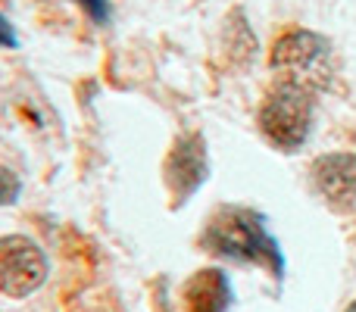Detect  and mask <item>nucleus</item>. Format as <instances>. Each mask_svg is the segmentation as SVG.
Masks as SVG:
<instances>
[{"mask_svg":"<svg viewBox=\"0 0 356 312\" xmlns=\"http://www.w3.org/2000/svg\"><path fill=\"white\" fill-rule=\"evenodd\" d=\"M203 247L216 256L234 259V263H257L272 269V275L282 278L284 256L282 247L266 228V215L247 206H225L207 222L203 228Z\"/></svg>","mask_w":356,"mask_h":312,"instance_id":"1","label":"nucleus"},{"mask_svg":"<svg viewBox=\"0 0 356 312\" xmlns=\"http://www.w3.org/2000/svg\"><path fill=\"white\" fill-rule=\"evenodd\" d=\"M269 66L275 72V81L309 88V91H325L332 88L338 60L328 38L316 35L309 28H291L272 44Z\"/></svg>","mask_w":356,"mask_h":312,"instance_id":"2","label":"nucleus"},{"mask_svg":"<svg viewBox=\"0 0 356 312\" xmlns=\"http://www.w3.org/2000/svg\"><path fill=\"white\" fill-rule=\"evenodd\" d=\"M313 104L316 94L309 88L275 81L259 106V131L278 150H300L313 129Z\"/></svg>","mask_w":356,"mask_h":312,"instance_id":"3","label":"nucleus"},{"mask_svg":"<svg viewBox=\"0 0 356 312\" xmlns=\"http://www.w3.org/2000/svg\"><path fill=\"white\" fill-rule=\"evenodd\" d=\"M209 175V156H207V141L200 131H184L172 141L163 163V178L169 188V200L172 209L184 206V200L200 190V184Z\"/></svg>","mask_w":356,"mask_h":312,"instance_id":"4","label":"nucleus"},{"mask_svg":"<svg viewBox=\"0 0 356 312\" xmlns=\"http://www.w3.org/2000/svg\"><path fill=\"white\" fill-rule=\"evenodd\" d=\"M47 281V256L35 240L22 234L0 238V294L29 297Z\"/></svg>","mask_w":356,"mask_h":312,"instance_id":"5","label":"nucleus"},{"mask_svg":"<svg viewBox=\"0 0 356 312\" xmlns=\"http://www.w3.org/2000/svg\"><path fill=\"white\" fill-rule=\"evenodd\" d=\"M313 184L334 209L356 206V154H325L313 163Z\"/></svg>","mask_w":356,"mask_h":312,"instance_id":"6","label":"nucleus"},{"mask_svg":"<svg viewBox=\"0 0 356 312\" xmlns=\"http://www.w3.org/2000/svg\"><path fill=\"white\" fill-rule=\"evenodd\" d=\"M188 312H225L232 306V284L222 269H200L184 284Z\"/></svg>","mask_w":356,"mask_h":312,"instance_id":"7","label":"nucleus"},{"mask_svg":"<svg viewBox=\"0 0 356 312\" xmlns=\"http://www.w3.org/2000/svg\"><path fill=\"white\" fill-rule=\"evenodd\" d=\"M19 190H22V184H19V175L0 165V206H10V203L19 197Z\"/></svg>","mask_w":356,"mask_h":312,"instance_id":"8","label":"nucleus"},{"mask_svg":"<svg viewBox=\"0 0 356 312\" xmlns=\"http://www.w3.org/2000/svg\"><path fill=\"white\" fill-rule=\"evenodd\" d=\"M75 3L81 6V13H85L91 22H97V25H106L110 22V0H75Z\"/></svg>","mask_w":356,"mask_h":312,"instance_id":"9","label":"nucleus"},{"mask_svg":"<svg viewBox=\"0 0 356 312\" xmlns=\"http://www.w3.org/2000/svg\"><path fill=\"white\" fill-rule=\"evenodd\" d=\"M19 38H16V28H13V22L0 13V47H16Z\"/></svg>","mask_w":356,"mask_h":312,"instance_id":"10","label":"nucleus"},{"mask_svg":"<svg viewBox=\"0 0 356 312\" xmlns=\"http://www.w3.org/2000/svg\"><path fill=\"white\" fill-rule=\"evenodd\" d=\"M347 312H356V300H353V303H350V309H347Z\"/></svg>","mask_w":356,"mask_h":312,"instance_id":"11","label":"nucleus"}]
</instances>
